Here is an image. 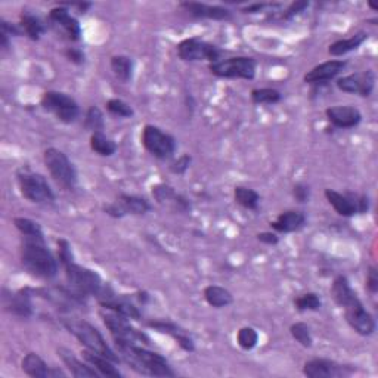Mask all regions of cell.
Masks as SVG:
<instances>
[{"instance_id":"obj_1","label":"cell","mask_w":378,"mask_h":378,"mask_svg":"<svg viewBox=\"0 0 378 378\" xmlns=\"http://www.w3.org/2000/svg\"><path fill=\"white\" fill-rule=\"evenodd\" d=\"M19 259L22 268L34 278L54 279L58 275V260L49 250L44 234L22 235Z\"/></svg>"},{"instance_id":"obj_2","label":"cell","mask_w":378,"mask_h":378,"mask_svg":"<svg viewBox=\"0 0 378 378\" xmlns=\"http://www.w3.org/2000/svg\"><path fill=\"white\" fill-rule=\"evenodd\" d=\"M120 359L133 371L148 377H174L176 372L167 359L157 352H151L139 344L114 343Z\"/></svg>"},{"instance_id":"obj_3","label":"cell","mask_w":378,"mask_h":378,"mask_svg":"<svg viewBox=\"0 0 378 378\" xmlns=\"http://www.w3.org/2000/svg\"><path fill=\"white\" fill-rule=\"evenodd\" d=\"M65 271L66 284H69L70 290H73L81 299L87 297H98L102 292L105 282L102 281L101 275L96 271L84 268L81 264L74 262V257L70 260H65L61 263Z\"/></svg>"},{"instance_id":"obj_4","label":"cell","mask_w":378,"mask_h":378,"mask_svg":"<svg viewBox=\"0 0 378 378\" xmlns=\"http://www.w3.org/2000/svg\"><path fill=\"white\" fill-rule=\"evenodd\" d=\"M62 325L66 328V331L73 334L87 350H92L98 354H102V357L111 359L113 362L119 364L121 359L109 347L106 340L101 332L92 325L86 321L81 319H62Z\"/></svg>"},{"instance_id":"obj_5","label":"cell","mask_w":378,"mask_h":378,"mask_svg":"<svg viewBox=\"0 0 378 378\" xmlns=\"http://www.w3.org/2000/svg\"><path fill=\"white\" fill-rule=\"evenodd\" d=\"M104 325L108 328L111 337H113L114 343H124V344H151L149 337L145 334L144 331L138 329L130 324V319H127L123 315H119L113 310L102 309L99 312Z\"/></svg>"},{"instance_id":"obj_6","label":"cell","mask_w":378,"mask_h":378,"mask_svg":"<svg viewBox=\"0 0 378 378\" xmlns=\"http://www.w3.org/2000/svg\"><path fill=\"white\" fill-rule=\"evenodd\" d=\"M43 161L48 171L54 177V181L66 191H71L77 185V170L66 155L56 149L48 148L43 154Z\"/></svg>"},{"instance_id":"obj_7","label":"cell","mask_w":378,"mask_h":378,"mask_svg":"<svg viewBox=\"0 0 378 378\" xmlns=\"http://www.w3.org/2000/svg\"><path fill=\"white\" fill-rule=\"evenodd\" d=\"M16 177L21 195L29 202L34 204H54L55 194L43 174L19 170Z\"/></svg>"},{"instance_id":"obj_8","label":"cell","mask_w":378,"mask_h":378,"mask_svg":"<svg viewBox=\"0 0 378 378\" xmlns=\"http://www.w3.org/2000/svg\"><path fill=\"white\" fill-rule=\"evenodd\" d=\"M40 105L44 111L54 114L56 120H59L64 124L74 123L80 116V106L76 102V99L62 92L49 91L46 94H43Z\"/></svg>"},{"instance_id":"obj_9","label":"cell","mask_w":378,"mask_h":378,"mask_svg":"<svg viewBox=\"0 0 378 378\" xmlns=\"http://www.w3.org/2000/svg\"><path fill=\"white\" fill-rule=\"evenodd\" d=\"M256 66L257 65L253 58L234 56L209 64V70L213 76L220 79L253 80L256 77Z\"/></svg>"},{"instance_id":"obj_10","label":"cell","mask_w":378,"mask_h":378,"mask_svg":"<svg viewBox=\"0 0 378 378\" xmlns=\"http://www.w3.org/2000/svg\"><path fill=\"white\" fill-rule=\"evenodd\" d=\"M142 145L144 148L152 155V157L159 160H169L171 159L177 144L176 139L169 135V133L163 131L160 127L146 124L142 130Z\"/></svg>"},{"instance_id":"obj_11","label":"cell","mask_w":378,"mask_h":378,"mask_svg":"<svg viewBox=\"0 0 378 378\" xmlns=\"http://www.w3.org/2000/svg\"><path fill=\"white\" fill-rule=\"evenodd\" d=\"M325 198L329 206L343 217H352L354 214H364L369 210V199L367 195L342 194L334 189H325Z\"/></svg>"},{"instance_id":"obj_12","label":"cell","mask_w":378,"mask_h":378,"mask_svg":"<svg viewBox=\"0 0 378 378\" xmlns=\"http://www.w3.org/2000/svg\"><path fill=\"white\" fill-rule=\"evenodd\" d=\"M177 55L185 62L209 61L210 64H213L220 59L222 52L217 49V46L209 41H204L198 37H191L177 44Z\"/></svg>"},{"instance_id":"obj_13","label":"cell","mask_w":378,"mask_h":378,"mask_svg":"<svg viewBox=\"0 0 378 378\" xmlns=\"http://www.w3.org/2000/svg\"><path fill=\"white\" fill-rule=\"evenodd\" d=\"M343 310H344V318L347 324L350 325L352 329L357 331L359 336L369 337L374 334L375 328H377L375 319L365 309L361 299L352 302L350 304L343 307Z\"/></svg>"},{"instance_id":"obj_14","label":"cell","mask_w":378,"mask_h":378,"mask_svg":"<svg viewBox=\"0 0 378 378\" xmlns=\"http://www.w3.org/2000/svg\"><path fill=\"white\" fill-rule=\"evenodd\" d=\"M151 210V204L148 203V199L138 197V195H129V194H121L119 195L117 202L104 206V212L116 219H121L127 214H135V216H142L146 214Z\"/></svg>"},{"instance_id":"obj_15","label":"cell","mask_w":378,"mask_h":378,"mask_svg":"<svg viewBox=\"0 0 378 378\" xmlns=\"http://www.w3.org/2000/svg\"><path fill=\"white\" fill-rule=\"evenodd\" d=\"M354 369L349 365H342L336 361L315 358L310 359L303 367V374L307 378H342L349 377Z\"/></svg>"},{"instance_id":"obj_16","label":"cell","mask_w":378,"mask_h":378,"mask_svg":"<svg viewBox=\"0 0 378 378\" xmlns=\"http://www.w3.org/2000/svg\"><path fill=\"white\" fill-rule=\"evenodd\" d=\"M337 87L344 94L368 98L375 87V74L372 70H367L342 77L337 80Z\"/></svg>"},{"instance_id":"obj_17","label":"cell","mask_w":378,"mask_h":378,"mask_svg":"<svg viewBox=\"0 0 378 378\" xmlns=\"http://www.w3.org/2000/svg\"><path fill=\"white\" fill-rule=\"evenodd\" d=\"M49 21L52 22V26L58 29L66 39L71 41H79L81 37V27L77 18H74L70 14V9L65 8L62 5L54 8L49 12Z\"/></svg>"},{"instance_id":"obj_18","label":"cell","mask_w":378,"mask_h":378,"mask_svg":"<svg viewBox=\"0 0 378 378\" xmlns=\"http://www.w3.org/2000/svg\"><path fill=\"white\" fill-rule=\"evenodd\" d=\"M31 292L30 288L19 292H8L4 290L2 304L6 312L18 318H30L33 315V303H31Z\"/></svg>"},{"instance_id":"obj_19","label":"cell","mask_w":378,"mask_h":378,"mask_svg":"<svg viewBox=\"0 0 378 378\" xmlns=\"http://www.w3.org/2000/svg\"><path fill=\"white\" fill-rule=\"evenodd\" d=\"M146 325L149 328H152L154 331L160 332V334H167L170 336L179 347L188 353H192L195 350V343L192 340V337L188 334V332L179 327L177 324L171 322V321H164V319H154V321H148Z\"/></svg>"},{"instance_id":"obj_20","label":"cell","mask_w":378,"mask_h":378,"mask_svg":"<svg viewBox=\"0 0 378 378\" xmlns=\"http://www.w3.org/2000/svg\"><path fill=\"white\" fill-rule=\"evenodd\" d=\"M327 120L337 129H353L362 121V114L352 105H337L325 109Z\"/></svg>"},{"instance_id":"obj_21","label":"cell","mask_w":378,"mask_h":378,"mask_svg":"<svg viewBox=\"0 0 378 378\" xmlns=\"http://www.w3.org/2000/svg\"><path fill=\"white\" fill-rule=\"evenodd\" d=\"M346 65L347 62L342 59H332V61L322 62L314 66L310 71H307L303 80L309 84H321V83L329 81L332 79H336L339 74H342L343 70L346 69Z\"/></svg>"},{"instance_id":"obj_22","label":"cell","mask_w":378,"mask_h":378,"mask_svg":"<svg viewBox=\"0 0 378 378\" xmlns=\"http://www.w3.org/2000/svg\"><path fill=\"white\" fill-rule=\"evenodd\" d=\"M181 9L188 12L194 18L213 19V21H228L232 18V12L224 6H213L199 2H182Z\"/></svg>"},{"instance_id":"obj_23","label":"cell","mask_w":378,"mask_h":378,"mask_svg":"<svg viewBox=\"0 0 378 378\" xmlns=\"http://www.w3.org/2000/svg\"><path fill=\"white\" fill-rule=\"evenodd\" d=\"M21 368L29 377L46 378V377H65L61 369L51 368L37 353H27L21 362Z\"/></svg>"},{"instance_id":"obj_24","label":"cell","mask_w":378,"mask_h":378,"mask_svg":"<svg viewBox=\"0 0 378 378\" xmlns=\"http://www.w3.org/2000/svg\"><path fill=\"white\" fill-rule=\"evenodd\" d=\"M152 197L155 202L160 204H171L174 209L179 212H188L191 210L189 199L181 194H177L173 186L166 184H159L152 186Z\"/></svg>"},{"instance_id":"obj_25","label":"cell","mask_w":378,"mask_h":378,"mask_svg":"<svg viewBox=\"0 0 378 378\" xmlns=\"http://www.w3.org/2000/svg\"><path fill=\"white\" fill-rule=\"evenodd\" d=\"M58 357L61 358V361L64 362V365L66 367V369L70 371V374L73 377L77 378H94V377H99L101 374L89 364L81 362L79 358H76V354L65 349V347H59L58 349Z\"/></svg>"},{"instance_id":"obj_26","label":"cell","mask_w":378,"mask_h":378,"mask_svg":"<svg viewBox=\"0 0 378 378\" xmlns=\"http://www.w3.org/2000/svg\"><path fill=\"white\" fill-rule=\"evenodd\" d=\"M306 225V216L299 210L282 212L274 222H271V228L281 234H292L303 229Z\"/></svg>"},{"instance_id":"obj_27","label":"cell","mask_w":378,"mask_h":378,"mask_svg":"<svg viewBox=\"0 0 378 378\" xmlns=\"http://www.w3.org/2000/svg\"><path fill=\"white\" fill-rule=\"evenodd\" d=\"M84 361L94 367L101 375H105V377H121V372L119 371V368L116 367V362H113L111 359L102 357V354H98L92 350H87L84 349L81 352Z\"/></svg>"},{"instance_id":"obj_28","label":"cell","mask_w":378,"mask_h":378,"mask_svg":"<svg viewBox=\"0 0 378 378\" xmlns=\"http://www.w3.org/2000/svg\"><path fill=\"white\" fill-rule=\"evenodd\" d=\"M331 294H332V297H334L336 303L340 307H344V306L350 304L352 302L359 299L358 294H357V292H354L353 288L350 287L349 279L344 275H339L334 279V282H332V285H331Z\"/></svg>"},{"instance_id":"obj_29","label":"cell","mask_w":378,"mask_h":378,"mask_svg":"<svg viewBox=\"0 0 378 378\" xmlns=\"http://www.w3.org/2000/svg\"><path fill=\"white\" fill-rule=\"evenodd\" d=\"M367 39H368V34L365 31H361V33L353 34L349 39L337 40V41L329 44L328 54L332 55V56H343V55H346V54H349L352 51H357Z\"/></svg>"},{"instance_id":"obj_30","label":"cell","mask_w":378,"mask_h":378,"mask_svg":"<svg viewBox=\"0 0 378 378\" xmlns=\"http://www.w3.org/2000/svg\"><path fill=\"white\" fill-rule=\"evenodd\" d=\"M18 26L22 34H26L33 41L40 40V37L48 30L46 26H44V22L39 16L31 15V14H22Z\"/></svg>"},{"instance_id":"obj_31","label":"cell","mask_w":378,"mask_h":378,"mask_svg":"<svg viewBox=\"0 0 378 378\" xmlns=\"http://www.w3.org/2000/svg\"><path fill=\"white\" fill-rule=\"evenodd\" d=\"M204 299L212 307L216 309L227 307L234 302V296L231 294V292L220 285H207L204 288Z\"/></svg>"},{"instance_id":"obj_32","label":"cell","mask_w":378,"mask_h":378,"mask_svg":"<svg viewBox=\"0 0 378 378\" xmlns=\"http://www.w3.org/2000/svg\"><path fill=\"white\" fill-rule=\"evenodd\" d=\"M111 71L114 73L116 79L121 83H129L133 79V70H135V64L133 59L126 55H116L109 61Z\"/></svg>"},{"instance_id":"obj_33","label":"cell","mask_w":378,"mask_h":378,"mask_svg":"<svg viewBox=\"0 0 378 378\" xmlns=\"http://www.w3.org/2000/svg\"><path fill=\"white\" fill-rule=\"evenodd\" d=\"M235 203L246 210H257L260 203V195L257 191L246 186H237L234 189Z\"/></svg>"},{"instance_id":"obj_34","label":"cell","mask_w":378,"mask_h":378,"mask_svg":"<svg viewBox=\"0 0 378 378\" xmlns=\"http://www.w3.org/2000/svg\"><path fill=\"white\" fill-rule=\"evenodd\" d=\"M91 148L94 152H96L101 157H111L117 151V144L104 135V131L92 133L91 136Z\"/></svg>"},{"instance_id":"obj_35","label":"cell","mask_w":378,"mask_h":378,"mask_svg":"<svg viewBox=\"0 0 378 378\" xmlns=\"http://www.w3.org/2000/svg\"><path fill=\"white\" fill-rule=\"evenodd\" d=\"M252 101L256 105H275L281 102L282 95L277 89L272 87H262V89H253L252 91Z\"/></svg>"},{"instance_id":"obj_36","label":"cell","mask_w":378,"mask_h":378,"mask_svg":"<svg viewBox=\"0 0 378 378\" xmlns=\"http://www.w3.org/2000/svg\"><path fill=\"white\" fill-rule=\"evenodd\" d=\"M294 306L299 312H318L322 306V302L317 293H306L294 299Z\"/></svg>"},{"instance_id":"obj_37","label":"cell","mask_w":378,"mask_h":378,"mask_svg":"<svg viewBox=\"0 0 378 378\" xmlns=\"http://www.w3.org/2000/svg\"><path fill=\"white\" fill-rule=\"evenodd\" d=\"M290 334L303 347H306V349L312 347L314 339H312V332H310V328H309L307 324H304V322H296V324H293L290 327Z\"/></svg>"},{"instance_id":"obj_38","label":"cell","mask_w":378,"mask_h":378,"mask_svg":"<svg viewBox=\"0 0 378 378\" xmlns=\"http://www.w3.org/2000/svg\"><path fill=\"white\" fill-rule=\"evenodd\" d=\"M259 334L253 327H242L237 334V343L244 350H253L257 346Z\"/></svg>"},{"instance_id":"obj_39","label":"cell","mask_w":378,"mask_h":378,"mask_svg":"<svg viewBox=\"0 0 378 378\" xmlns=\"http://www.w3.org/2000/svg\"><path fill=\"white\" fill-rule=\"evenodd\" d=\"M84 126L87 130H91L92 133L102 131L105 129V119L102 111L98 106H91L87 109L86 119H84Z\"/></svg>"},{"instance_id":"obj_40","label":"cell","mask_w":378,"mask_h":378,"mask_svg":"<svg viewBox=\"0 0 378 378\" xmlns=\"http://www.w3.org/2000/svg\"><path fill=\"white\" fill-rule=\"evenodd\" d=\"M106 109H108V113H111L113 116H117V117H121V119H130V117H133V114H135L133 108L127 102H124L123 99H119V98L109 99L106 102Z\"/></svg>"},{"instance_id":"obj_41","label":"cell","mask_w":378,"mask_h":378,"mask_svg":"<svg viewBox=\"0 0 378 378\" xmlns=\"http://www.w3.org/2000/svg\"><path fill=\"white\" fill-rule=\"evenodd\" d=\"M14 225L18 229L21 235H39L43 234L41 227L37 224V222L27 219V217H15L14 219Z\"/></svg>"},{"instance_id":"obj_42","label":"cell","mask_w":378,"mask_h":378,"mask_svg":"<svg viewBox=\"0 0 378 378\" xmlns=\"http://www.w3.org/2000/svg\"><path fill=\"white\" fill-rule=\"evenodd\" d=\"M309 6H310V2H307V0H297V2H293L282 12V19H292L300 15L302 12H304Z\"/></svg>"},{"instance_id":"obj_43","label":"cell","mask_w":378,"mask_h":378,"mask_svg":"<svg viewBox=\"0 0 378 378\" xmlns=\"http://www.w3.org/2000/svg\"><path fill=\"white\" fill-rule=\"evenodd\" d=\"M293 197L296 198V202L300 203V204L309 203V199H310V188H309V185H306L303 182L296 184L293 186Z\"/></svg>"},{"instance_id":"obj_44","label":"cell","mask_w":378,"mask_h":378,"mask_svg":"<svg viewBox=\"0 0 378 378\" xmlns=\"http://www.w3.org/2000/svg\"><path fill=\"white\" fill-rule=\"evenodd\" d=\"M191 160H192V159H191V155L184 154L182 157L177 159V160L170 166L171 173H174V174H184V173H186V170H188L189 166H191Z\"/></svg>"},{"instance_id":"obj_45","label":"cell","mask_w":378,"mask_h":378,"mask_svg":"<svg viewBox=\"0 0 378 378\" xmlns=\"http://www.w3.org/2000/svg\"><path fill=\"white\" fill-rule=\"evenodd\" d=\"M365 287L371 294H375L378 292V272L375 266H369V269L367 272V279H365Z\"/></svg>"},{"instance_id":"obj_46","label":"cell","mask_w":378,"mask_h":378,"mask_svg":"<svg viewBox=\"0 0 378 378\" xmlns=\"http://www.w3.org/2000/svg\"><path fill=\"white\" fill-rule=\"evenodd\" d=\"M64 55H65L66 59H69L73 64H76V65H81L86 61L84 52L81 49H79V48H69V49H65L64 51Z\"/></svg>"},{"instance_id":"obj_47","label":"cell","mask_w":378,"mask_h":378,"mask_svg":"<svg viewBox=\"0 0 378 378\" xmlns=\"http://www.w3.org/2000/svg\"><path fill=\"white\" fill-rule=\"evenodd\" d=\"M257 239L262 244H266V246H277L279 242V238L275 232H260L257 234Z\"/></svg>"},{"instance_id":"obj_48","label":"cell","mask_w":378,"mask_h":378,"mask_svg":"<svg viewBox=\"0 0 378 378\" xmlns=\"http://www.w3.org/2000/svg\"><path fill=\"white\" fill-rule=\"evenodd\" d=\"M268 6H271L269 4H253V5H249L246 8H242V14H259L262 12L263 9H266Z\"/></svg>"},{"instance_id":"obj_49","label":"cell","mask_w":378,"mask_h":378,"mask_svg":"<svg viewBox=\"0 0 378 378\" xmlns=\"http://www.w3.org/2000/svg\"><path fill=\"white\" fill-rule=\"evenodd\" d=\"M65 6L76 8L79 11V14H86L87 9H91L94 5L92 4H71V5H65Z\"/></svg>"}]
</instances>
